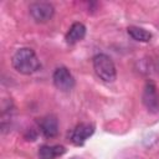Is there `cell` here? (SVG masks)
<instances>
[{
  "instance_id": "obj_1",
  "label": "cell",
  "mask_w": 159,
  "mask_h": 159,
  "mask_svg": "<svg viewBox=\"0 0 159 159\" xmlns=\"http://www.w3.org/2000/svg\"><path fill=\"white\" fill-rule=\"evenodd\" d=\"M12 66L17 72L22 75H32L40 68V61L34 50L29 47H22L14 53Z\"/></svg>"
},
{
  "instance_id": "obj_2",
  "label": "cell",
  "mask_w": 159,
  "mask_h": 159,
  "mask_svg": "<svg viewBox=\"0 0 159 159\" xmlns=\"http://www.w3.org/2000/svg\"><path fill=\"white\" fill-rule=\"evenodd\" d=\"M93 70L96 75L104 82H113L117 77L114 62L104 53H98L93 57Z\"/></svg>"
},
{
  "instance_id": "obj_3",
  "label": "cell",
  "mask_w": 159,
  "mask_h": 159,
  "mask_svg": "<svg viewBox=\"0 0 159 159\" xmlns=\"http://www.w3.org/2000/svg\"><path fill=\"white\" fill-rule=\"evenodd\" d=\"M30 10V15L32 16V19L36 22H47L48 20L52 19L53 14H55V7L52 6V4L46 2V1H36L32 2L29 7Z\"/></svg>"
},
{
  "instance_id": "obj_4",
  "label": "cell",
  "mask_w": 159,
  "mask_h": 159,
  "mask_svg": "<svg viewBox=\"0 0 159 159\" xmlns=\"http://www.w3.org/2000/svg\"><path fill=\"white\" fill-rule=\"evenodd\" d=\"M52 80H53V84L56 86V88L62 92H68L75 86V77L72 76L70 70L63 66L57 67L55 70Z\"/></svg>"
},
{
  "instance_id": "obj_5",
  "label": "cell",
  "mask_w": 159,
  "mask_h": 159,
  "mask_svg": "<svg viewBox=\"0 0 159 159\" xmlns=\"http://www.w3.org/2000/svg\"><path fill=\"white\" fill-rule=\"evenodd\" d=\"M142 99L143 104L150 113H159V93L155 84L152 81L145 83Z\"/></svg>"
},
{
  "instance_id": "obj_6",
  "label": "cell",
  "mask_w": 159,
  "mask_h": 159,
  "mask_svg": "<svg viewBox=\"0 0 159 159\" xmlns=\"http://www.w3.org/2000/svg\"><path fill=\"white\" fill-rule=\"evenodd\" d=\"M94 133V125L93 124H89V123H80L75 127V129L72 130L71 133V142L80 147V145H83L84 142Z\"/></svg>"
},
{
  "instance_id": "obj_7",
  "label": "cell",
  "mask_w": 159,
  "mask_h": 159,
  "mask_svg": "<svg viewBox=\"0 0 159 159\" xmlns=\"http://www.w3.org/2000/svg\"><path fill=\"white\" fill-rule=\"evenodd\" d=\"M39 129L46 138H53L58 133V120L55 116L48 114L40 119L39 122Z\"/></svg>"
},
{
  "instance_id": "obj_8",
  "label": "cell",
  "mask_w": 159,
  "mask_h": 159,
  "mask_svg": "<svg viewBox=\"0 0 159 159\" xmlns=\"http://www.w3.org/2000/svg\"><path fill=\"white\" fill-rule=\"evenodd\" d=\"M86 36V26L82 22H73L66 34V42L70 45H75L83 40Z\"/></svg>"
},
{
  "instance_id": "obj_9",
  "label": "cell",
  "mask_w": 159,
  "mask_h": 159,
  "mask_svg": "<svg viewBox=\"0 0 159 159\" xmlns=\"http://www.w3.org/2000/svg\"><path fill=\"white\" fill-rule=\"evenodd\" d=\"M66 153V148L62 145H41L39 149L40 159H56Z\"/></svg>"
},
{
  "instance_id": "obj_10",
  "label": "cell",
  "mask_w": 159,
  "mask_h": 159,
  "mask_svg": "<svg viewBox=\"0 0 159 159\" xmlns=\"http://www.w3.org/2000/svg\"><path fill=\"white\" fill-rule=\"evenodd\" d=\"M128 31V35L137 40V41H140V42H148L152 40V34L149 31H147L143 27H138V26H129L127 29Z\"/></svg>"
},
{
  "instance_id": "obj_11",
  "label": "cell",
  "mask_w": 159,
  "mask_h": 159,
  "mask_svg": "<svg viewBox=\"0 0 159 159\" xmlns=\"http://www.w3.org/2000/svg\"><path fill=\"white\" fill-rule=\"evenodd\" d=\"M73 159H77V158H73Z\"/></svg>"
}]
</instances>
